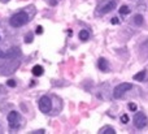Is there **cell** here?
<instances>
[{"mask_svg":"<svg viewBox=\"0 0 148 134\" xmlns=\"http://www.w3.org/2000/svg\"><path fill=\"white\" fill-rule=\"evenodd\" d=\"M18 59V57H17ZM17 59H7L4 64L0 65V74L7 76L8 73H13L20 65V60Z\"/></svg>","mask_w":148,"mask_h":134,"instance_id":"1","label":"cell"},{"mask_svg":"<svg viewBox=\"0 0 148 134\" xmlns=\"http://www.w3.org/2000/svg\"><path fill=\"white\" fill-rule=\"evenodd\" d=\"M27 21H29L27 13L18 12V13H14V14L10 17L9 23H10V26H13V27H21V26H23L25 23H27Z\"/></svg>","mask_w":148,"mask_h":134,"instance_id":"2","label":"cell"},{"mask_svg":"<svg viewBox=\"0 0 148 134\" xmlns=\"http://www.w3.org/2000/svg\"><path fill=\"white\" fill-rule=\"evenodd\" d=\"M131 89H133V85H131V83H127V82L120 83V85H117L114 87V90H113V96H114L116 99H120V98H122L127 91H130Z\"/></svg>","mask_w":148,"mask_h":134,"instance_id":"3","label":"cell"},{"mask_svg":"<svg viewBox=\"0 0 148 134\" xmlns=\"http://www.w3.org/2000/svg\"><path fill=\"white\" fill-rule=\"evenodd\" d=\"M147 116L143 112H136L135 116H134V125H135L136 129H144L147 126Z\"/></svg>","mask_w":148,"mask_h":134,"instance_id":"4","label":"cell"},{"mask_svg":"<svg viewBox=\"0 0 148 134\" xmlns=\"http://www.w3.org/2000/svg\"><path fill=\"white\" fill-rule=\"evenodd\" d=\"M38 106H39V109H40L43 113H48L49 111H51V108H52V102H51V99L48 98V96H42L40 99H39V102H38Z\"/></svg>","mask_w":148,"mask_h":134,"instance_id":"5","label":"cell"},{"mask_svg":"<svg viewBox=\"0 0 148 134\" xmlns=\"http://www.w3.org/2000/svg\"><path fill=\"white\" fill-rule=\"evenodd\" d=\"M116 0H108V1H105L104 4H101V3H99V5H97V10H99V13H101V14H105V13L110 12V10H113L116 8Z\"/></svg>","mask_w":148,"mask_h":134,"instance_id":"6","label":"cell"},{"mask_svg":"<svg viewBox=\"0 0 148 134\" xmlns=\"http://www.w3.org/2000/svg\"><path fill=\"white\" fill-rule=\"evenodd\" d=\"M8 124H9L10 129H17L20 126V115L16 111L9 112V115H8Z\"/></svg>","mask_w":148,"mask_h":134,"instance_id":"7","label":"cell"},{"mask_svg":"<svg viewBox=\"0 0 148 134\" xmlns=\"http://www.w3.org/2000/svg\"><path fill=\"white\" fill-rule=\"evenodd\" d=\"M20 49L17 48V47H13V48H10L9 51L7 52V55H5V59H17L18 56H20Z\"/></svg>","mask_w":148,"mask_h":134,"instance_id":"8","label":"cell"},{"mask_svg":"<svg viewBox=\"0 0 148 134\" xmlns=\"http://www.w3.org/2000/svg\"><path fill=\"white\" fill-rule=\"evenodd\" d=\"M97 67H99L100 70H103V72H108L109 70V67H108V61L105 59H99V63H97Z\"/></svg>","mask_w":148,"mask_h":134,"instance_id":"9","label":"cell"},{"mask_svg":"<svg viewBox=\"0 0 148 134\" xmlns=\"http://www.w3.org/2000/svg\"><path fill=\"white\" fill-rule=\"evenodd\" d=\"M31 72H33V74L35 76V77H40V76L44 73V69H43V67H40V65H34Z\"/></svg>","mask_w":148,"mask_h":134,"instance_id":"10","label":"cell"},{"mask_svg":"<svg viewBox=\"0 0 148 134\" xmlns=\"http://www.w3.org/2000/svg\"><path fill=\"white\" fill-rule=\"evenodd\" d=\"M146 76H147L146 70H140L139 73H136V74L134 76V80H135V81H139V82H142V81H144Z\"/></svg>","mask_w":148,"mask_h":134,"instance_id":"11","label":"cell"},{"mask_svg":"<svg viewBox=\"0 0 148 134\" xmlns=\"http://www.w3.org/2000/svg\"><path fill=\"white\" fill-rule=\"evenodd\" d=\"M88 38H90V33L87 30H81L79 31V39L81 41H83V42H86V41H88Z\"/></svg>","mask_w":148,"mask_h":134,"instance_id":"12","label":"cell"},{"mask_svg":"<svg viewBox=\"0 0 148 134\" xmlns=\"http://www.w3.org/2000/svg\"><path fill=\"white\" fill-rule=\"evenodd\" d=\"M100 133L101 134H114L116 130L113 129V128H110V126H104L103 129H100Z\"/></svg>","mask_w":148,"mask_h":134,"instance_id":"13","label":"cell"},{"mask_svg":"<svg viewBox=\"0 0 148 134\" xmlns=\"http://www.w3.org/2000/svg\"><path fill=\"white\" fill-rule=\"evenodd\" d=\"M143 16L142 14H136L135 17H134V23L135 25H138V26H140V25H143Z\"/></svg>","mask_w":148,"mask_h":134,"instance_id":"14","label":"cell"},{"mask_svg":"<svg viewBox=\"0 0 148 134\" xmlns=\"http://www.w3.org/2000/svg\"><path fill=\"white\" fill-rule=\"evenodd\" d=\"M120 13L121 14H129V13H130V8H129L127 5H122V7L120 8Z\"/></svg>","mask_w":148,"mask_h":134,"instance_id":"15","label":"cell"},{"mask_svg":"<svg viewBox=\"0 0 148 134\" xmlns=\"http://www.w3.org/2000/svg\"><path fill=\"white\" fill-rule=\"evenodd\" d=\"M25 42L26 43H31V42H33V34H27V35L25 36Z\"/></svg>","mask_w":148,"mask_h":134,"instance_id":"16","label":"cell"},{"mask_svg":"<svg viewBox=\"0 0 148 134\" xmlns=\"http://www.w3.org/2000/svg\"><path fill=\"white\" fill-rule=\"evenodd\" d=\"M121 121H122L123 124H127L129 122V116L127 115H122V116H121Z\"/></svg>","mask_w":148,"mask_h":134,"instance_id":"17","label":"cell"},{"mask_svg":"<svg viewBox=\"0 0 148 134\" xmlns=\"http://www.w3.org/2000/svg\"><path fill=\"white\" fill-rule=\"evenodd\" d=\"M129 109H130V111H136V104L135 103H130L129 104Z\"/></svg>","mask_w":148,"mask_h":134,"instance_id":"18","label":"cell"},{"mask_svg":"<svg viewBox=\"0 0 148 134\" xmlns=\"http://www.w3.org/2000/svg\"><path fill=\"white\" fill-rule=\"evenodd\" d=\"M7 85L9 86V87H14V86H16V82H14L13 80H9V81L7 82Z\"/></svg>","mask_w":148,"mask_h":134,"instance_id":"19","label":"cell"},{"mask_svg":"<svg viewBox=\"0 0 148 134\" xmlns=\"http://www.w3.org/2000/svg\"><path fill=\"white\" fill-rule=\"evenodd\" d=\"M35 33L36 34H42V33H43V27H42V26H38V27H36V30H35Z\"/></svg>","mask_w":148,"mask_h":134,"instance_id":"20","label":"cell"},{"mask_svg":"<svg viewBox=\"0 0 148 134\" xmlns=\"http://www.w3.org/2000/svg\"><path fill=\"white\" fill-rule=\"evenodd\" d=\"M110 22H112L113 25H117V23L120 22V21H118V18H117V17H113V18H112V21H110Z\"/></svg>","mask_w":148,"mask_h":134,"instance_id":"21","label":"cell"},{"mask_svg":"<svg viewBox=\"0 0 148 134\" xmlns=\"http://www.w3.org/2000/svg\"><path fill=\"white\" fill-rule=\"evenodd\" d=\"M5 55H7V54H5V52H3V51H1V49H0V60L5 59Z\"/></svg>","mask_w":148,"mask_h":134,"instance_id":"22","label":"cell"},{"mask_svg":"<svg viewBox=\"0 0 148 134\" xmlns=\"http://www.w3.org/2000/svg\"><path fill=\"white\" fill-rule=\"evenodd\" d=\"M0 1H1V3H8L9 0H0Z\"/></svg>","mask_w":148,"mask_h":134,"instance_id":"23","label":"cell"}]
</instances>
